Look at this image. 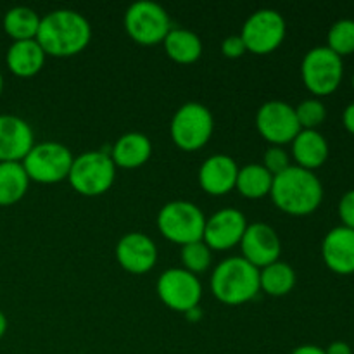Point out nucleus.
Returning a JSON list of instances; mask_svg holds the SVG:
<instances>
[{"mask_svg":"<svg viewBox=\"0 0 354 354\" xmlns=\"http://www.w3.org/2000/svg\"><path fill=\"white\" fill-rule=\"evenodd\" d=\"M114 254L124 272L131 275H144L158 263V245L149 235L130 232L118 241Z\"/></svg>","mask_w":354,"mask_h":354,"instance_id":"obj_15","label":"nucleus"},{"mask_svg":"<svg viewBox=\"0 0 354 354\" xmlns=\"http://www.w3.org/2000/svg\"><path fill=\"white\" fill-rule=\"evenodd\" d=\"M214 131V118L209 107L201 102H185L176 109L169 123L173 144L187 152L203 149Z\"/></svg>","mask_w":354,"mask_h":354,"instance_id":"obj_5","label":"nucleus"},{"mask_svg":"<svg viewBox=\"0 0 354 354\" xmlns=\"http://www.w3.org/2000/svg\"><path fill=\"white\" fill-rule=\"evenodd\" d=\"M165 50L171 61L178 62V64H194L201 59L203 55V40L199 35L194 31L185 30V28H175L169 30L166 35L165 41Z\"/></svg>","mask_w":354,"mask_h":354,"instance_id":"obj_22","label":"nucleus"},{"mask_svg":"<svg viewBox=\"0 0 354 354\" xmlns=\"http://www.w3.org/2000/svg\"><path fill=\"white\" fill-rule=\"evenodd\" d=\"M73 152L61 142L45 140L31 147L26 158L21 161L30 182L54 185L68 180L73 166Z\"/></svg>","mask_w":354,"mask_h":354,"instance_id":"obj_6","label":"nucleus"},{"mask_svg":"<svg viewBox=\"0 0 354 354\" xmlns=\"http://www.w3.org/2000/svg\"><path fill=\"white\" fill-rule=\"evenodd\" d=\"M270 197L282 213L308 216L320 207L324 201V185L315 171L290 165L286 171L273 176Z\"/></svg>","mask_w":354,"mask_h":354,"instance_id":"obj_2","label":"nucleus"},{"mask_svg":"<svg viewBox=\"0 0 354 354\" xmlns=\"http://www.w3.org/2000/svg\"><path fill=\"white\" fill-rule=\"evenodd\" d=\"M342 76H344L342 57L334 54L327 45L311 48L301 62V78L304 86L317 97L334 93L341 85Z\"/></svg>","mask_w":354,"mask_h":354,"instance_id":"obj_9","label":"nucleus"},{"mask_svg":"<svg viewBox=\"0 0 354 354\" xmlns=\"http://www.w3.org/2000/svg\"><path fill=\"white\" fill-rule=\"evenodd\" d=\"M327 47L339 57L354 52V19H339L330 26L327 35Z\"/></svg>","mask_w":354,"mask_h":354,"instance_id":"obj_27","label":"nucleus"},{"mask_svg":"<svg viewBox=\"0 0 354 354\" xmlns=\"http://www.w3.org/2000/svg\"><path fill=\"white\" fill-rule=\"evenodd\" d=\"M187 315V320L189 322H197L201 318V315H203V311H201V306H197V308H194V310H190L189 313H185Z\"/></svg>","mask_w":354,"mask_h":354,"instance_id":"obj_36","label":"nucleus"},{"mask_svg":"<svg viewBox=\"0 0 354 354\" xmlns=\"http://www.w3.org/2000/svg\"><path fill=\"white\" fill-rule=\"evenodd\" d=\"M342 124H344L349 133L354 135V102L349 104L344 113H342Z\"/></svg>","mask_w":354,"mask_h":354,"instance_id":"obj_34","label":"nucleus"},{"mask_svg":"<svg viewBox=\"0 0 354 354\" xmlns=\"http://www.w3.org/2000/svg\"><path fill=\"white\" fill-rule=\"evenodd\" d=\"M287 23L275 9H258L242 24L241 38L248 52L266 55L275 52L283 44Z\"/></svg>","mask_w":354,"mask_h":354,"instance_id":"obj_10","label":"nucleus"},{"mask_svg":"<svg viewBox=\"0 0 354 354\" xmlns=\"http://www.w3.org/2000/svg\"><path fill=\"white\" fill-rule=\"evenodd\" d=\"M239 175V165L228 154L209 156L201 165L197 180L201 189L209 196H225L235 189Z\"/></svg>","mask_w":354,"mask_h":354,"instance_id":"obj_17","label":"nucleus"},{"mask_svg":"<svg viewBox=\"0 0 354 354\" xmlns=\"http://www.w3.org/2000/svg\"><path fill=\"white\" fill-rule=\"evenodd\" d=\"M221 52L227 59H241L248 52V48H245L241 35H230L221 44Z\"/></svg>","mask_w":354,"mask_h":354,"instance_id":"obj_32","label":"nucleus"},{"mask_svg":"<svg viewBox=\"0 0 354 354\" xmlns=\"http://www.w3.org/2000/svg\"><path fill=\"white\" fill-rule=\"evenodd\" d=\"M213 296L227 306H241L259 292V270L242 256H232L218 263L211 275Z\"/></svg>","mask_w":354,"mask_h":354,"instance_id":"obj_3","label":"nucleus"},{"mask_svg":"<svg viewBox=\"0 0 354 354\" xmlns=\"http://www.w3.org/2000/svg\"><path fill=\"white\" fill-rule=\"evenodd\" d=\"M239 245H241L242 258L258 270L279 261L282 251V242L275 228L263 221L249 223Z\"/></svg>","mask_w":354,"mask_h":354,"instance_id":"obj_14","label":"nucleus"},{"mask_svg":"<svg viewBox=\"0 0 354 354\" xmlns=\"http://www.w3.org/2000/svg\"><path fill=\"white\" fill-rule=\"evenodd\" d=\"M290 354H325V349L315 344H303V346H297V348Z\"/></svg>","mask_w":354,"mask_h":354,"instance_id":"obj_35","label":"nucleus"},{"mask_svg":"<svg viewBox=\"0 0 354 354\" xmlns=\"http://www.w3.org/2000/svg\"><path fill=\"white\" fill-rule=\"evenodd\" d=\"M290 145L292 158L299 168L315 171L328 159V142L318 130H301Z\"/></svg>","mask_w":354,"mask_h":354,"instance_id":"obj_21","label":"nucleus"},{"mask_svg":"<svg viewBox=\"0 0 354 354\" xmlns=\"http://www.w3.org/2000/svg\"><path fill=\"white\" fill-rule=\"evenodd\" d=\"M35 40L52 57H73L88 47L92 26L78 10L55 9L40 19Z\"/></svg>","mask_w":354,"mask_h":354,"instance_id":"obj_1","label":"nucleus"},{"mask_svg":"<svg viewBox=\"0 0 354 354\" xmlns=\"http://www.w3.org/2000/svg\"><path fill=\"white\" fill-rule=\"evenodd\" d=\"M33 145V128L26 120L0 114V162H21Z\"/></svg>","mask_w":354,"mask_h":354,"instance_id":"obj_16","label":"nucleus"},{"mask_svg":"<svg viewBox=\"0 0 354 354\" xmlns=\"http://www.w3.org/2000/svg\"><path fill=\"white\" fill-rule=\"evenodd\" d=\"M273 185V175L258 162H251L245 165L244 168H239L237 183L235 189L239 190L242 197L245 199H263V197L270 196Z\"/></svg>","mask_w":354,"mask_h":354,"instance_id":"obj_24","label":"nucleus"},{"mask_svg":"<svg viewBox=\"0 0 354 354\" xmlns=\"http://www.w3.org/2000/svg\"><path fill=\"white\" fill-rule=\"evenodd\" d=\"M296 286V272L286 261H275L259 270V290L273 297L287 296Z\"/></svg>","mask_w":354,"mask_h":354,"instance_id":"obj_26","label":"nucleus"},{"mask_svg":"<svg viewBox=\"0 0 354 354\" xmlns=\"http://www.w3.org/2000/svg\"><path fill=\"white\" fill-rule=\"evenodd\" d=\"M248 225V218L242 211L223 207L206 220L203 241L211 251H228L241 244Z\"/></svg>","mask_w":354,"mask_h":354,"instance_id":"obj_13","label":"nucleus"},{"mask_svg":"<svg viewBox=\"0 0 354 354\" xmlns=\"http://www.w3.org/2000/svg\"><path fill=\"white\" fill-rule=\"evenodd\" d=\"M325 354H353V349L348 342L335 341L328 344V348L325 349Z\"/></svg>","mask_w":354,"mask_h":354,"instance_id":"obj_33","label":"nucleus"},{"mask_svg":"<svg viewBox=\"0 0 354 354\" xmlns=\"http://www.w3.org/2000/svg\"><path fill=\"white\" fill-rule=\"evenodd\" d=\"M353 90H354V75H353Z\"/></svg>","mask_w":354,"mask_h":354,"instance_id":"obj_39","label":"nucleus"},{"mask_svg":"<svg viewBox=\"0 0 354 354\" xmlns=\"http://www.w3.org/2000/svg\"><path fill=\"white\" fill-rule=\"evenodd\" d=\"M294 111H296V118L301 130H318V127L327 118V107L317 97L303 100L299 106L294 107Z\"/></svg>","mask_w":354,"mask_h":354,"instance_id":"obj_29","label":"nucleus"},{"mask_svg":"<svg viewBox=\"0 0 354 354\" xmlns=\"http://www.w3.org/2000/svg\"><path fill=\"white\" fill-rule=\"evenodd\" d=\"M322 258L337 275L354 273V230L342 225L332 228L322 242Z\"/></svg>","mask_w":354,"mask_h":354,"instance_id":"obj_18","label":"nucleus"},{"mask_svg":"<svg viewBox=\"0 0 354 354\" xmlns=\"http://www.w3.org/2000/svg\"><path fill=\"white\" fill-rule=\"evenodd\" d=\"M180 258H182V268L194 275H199V273L209 270L211 263H213V251L204 244V241L192 242V244L183 245Z\"/></svg>","mask_w":354,"mask_h":354,"instance_id":"obj_28","label":"nucleus"},{"mask_svg":"<svg viewBox=\"0 0 354 354\" xmlns=\"http://www.w3.org/2000/svg\"><path fill=\"white\" fill-rule=\"evenodd\" d=\"M206 220L203 209L190 201H171L158 214V228L162 237L178 245L203 241Z\"/></svg>","mask_w":354,"mask_h":354,"instance_id":"obj_7","label":"nucleus"},{"mask_svg":"<svg viewBox=\"0 0 354 354\" xmlns=\"http://www.w3.org/2000/svg\"><path fill=\"white\" fill-rule=\"evenodd\" d=\"M256 128L272 145L290 144L301 131L296 111L283 100H268L256 113Z\"/></svg>","mask_w":354,"mask_h":354,"instance_id":"obj_12","label":"nucleus"},{"mask_svg":"<svg viewBox=\"0 0 354 354\" xmlns=\"http://www.w3.org/2000/svg\"><path fill=\"white\" fill-rule=\"evenodd\" d=\"M41 17L33 9L24 6L12 7L3 14L2 26L3 31L12 38L14 41L35 40L40 28Z\"/></svg>","mask_w":354,"mask_h":354,"instance_id":"obj_25","label":"nucleus"},{"mask_svg":"<svg viewBox=\"0 0 354 354\" xmlns=\"http://www.w3.org/2000/svg\"><path fill=\"white\" fill-rule=\"evenodd\" d=\"M116 169V165L106 151H85L73 159L68 182L80 196H102L113 187Z\"/></svg>","mask_w":354,"mask_h":354,"instance_id":"obj_4","label":"nucleus"},{"mask_svg":"<svg viewBox=\"0 0 354 354\" xmlns=\"http://www.w3.org/2000/svg\"><path fill=\"white\" fill-rule=\"evenodd\" d=\"M109 156L116 168L137 169L151 159L152 142L140 131H128L116 138Z\"/></svg>","mask_w":354,"mask_h":354,"instance_id":"obj_19","label":"nucleus"},{"mask_svg":"<svg viewBox=\"0 0 354 354\" xmlns=\"http://www.w3.org/2000/svg\"><path fill=\"white\" fill-rule=\"evenodd\" d=\"M45 59H47V54L37 40L12 41L7 48L6 64L17 78H31L41 71Z\"/></svg>","mask_w":354,"mask_h":354,"instance_id":"obj_20","label":"nucleus"},{"mask_svg":"<svg viewBox=\"0 0 354 354\" xmlns=\"http://www.w3.org/2000/svg\"><path fill=\"white\" fill-rule=\"evenodd\" d=\"M159 299L176 313H189L197 308L203 299V283L199 277L185 268H168L156 282Z\"/></svg>","mask_w":354,"mask_h":354,"instance_id":"obj_11","label":"nucleus"},{"mask_svg":"<svg viewBox=\"0 0 354 354\" xmlns=\"http://www.w3.org/2000/svg\"><path fill=\"white\" fill-rule=\"evenodd\" d=\"M263 166H265L273 176H277L289 168L290 158L283 147H279V145H270V147L265 151V156H263Z\"/></svg>","mask_w":354,"mask_h":354,"instance_id":"obj_30","label":"nucleus"},{"mask_svg":"<svg viewBox=\"0 0 354 354\" xmlns=\"http://www.w3.org/2000/svg\"><path fill=\"white\" fill-rule=\"evenodd\" d=\"M2 92H3V75L2 71H0V95H2Z\"/></svg>","mask_w":354,"mask_h":354,"instance_id":"obj_38","label":"nucleus"},{"mask_svg":"<svg viewBox=\"0 0 354 354\" xmlns=\"http://www.w3.org/2000/svg\"><path fill=\"white\" fill-rule=\"evenodd\" d=\"M7 317L6 315H3V311H0V339L3 337V335H6V332H7Z\"/></svg>","mask_w":354,"mask_h":354,"instance_id":"obj_37","label":"nucleus"},{"mask_svg":"<svg viewBox=\"0 0 354 354\" xmlns=\"http://www.w3.org/2000/svg\"><path fill=\"white\" fill-rule=\"evenodd\" d=\"M339 218L342 221V227L354 230V189L348 190L339 201Z\"/></svg>","mask_w":354,"mask_h":354,"instance_id":"obj_31","label":"nucleus"},{"mask_svg":"<svg viewBox=\"0 0 354 354\" xmlns=\"http://www.w3.org/2000/svg\"><path fill=\"white\" fill-rule=\"evenodd\" d=\"M124 30L138 45L154 47L165 41L171 30V19L162 6L152 0H138L124 12Z\"/></svg>","mask_w":354,"mask_h":354,"instance_id":"obj_8","label":"nucleus"},{"mask_svg":"<svg viewBox=\"0 0 354 354\" xmlns=\"http://www.w3.org/2000/svg\"><path fill=\"white\" fill-rule=\"evenodd\" d=\"M30 183L21 162H0V206L19 203L26 196Z\"/></svg>","mask_w":354,"mask_h":354,"instance_id":"obj_23","label":"nucleus"}]
</instances>
